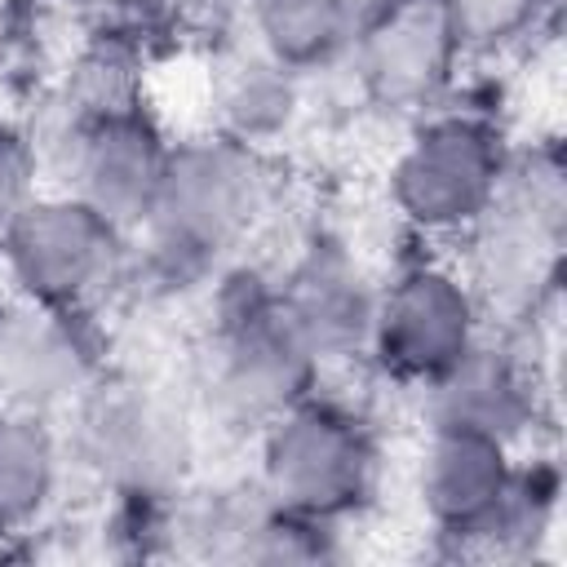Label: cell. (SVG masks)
Masks as SVG:
<instances>
[{"label":"cell","instance_id":"obj_17","mask_svg":"<svg viewBox=\"0 0 567 567\" xmlns=\"http://www.w3.org/2000/svg\"><path fill=\"white\" fill-rule=\"evenodd\" d=\"M217 111L221 133L257 151L297 120V75L261 49L252 58H235L217 80Z\"/></svg>","mask_w":567,"mask_h":567},{"label":"cell","instance_id":"obj_18","mask_svg":"<svg viewBox=\"0 0 567 567\" xmlns=\"http://www.w3.org/2000/svg\"><path fill=\"white\" fill-rule=\"evenodd\" d=\"M558 501H563V474H558L554 456L514 461V478H509L505 505L492 523L487 549L501 558H532L554 536Z\"/></svg>","mask_w":567,"mask_h":567},{"label":"cell","instance_id":"obj_2","mask_svg":"<svg viewBox=\"0 0 567 567\" xmlns=\"http://www.w3.org/2000/svg\"><path fill=\"white\" fill-rule=\"evenodd\" d=\"M266 208L261 155L226 133L173 142L155 208L142 226L146 261L164 284L199 279Z\"/></svg>","mask_w":567,"mask_h":567},{"label":"cell","instance_id":"obj_16","mask_svg":"<svg viewBox=\"0 0 567 567\" xmlns=\"http://www.w3.org/2000/svg\"><path fill=\"white\" fill-rule=\"evenodd\" d=\"M248 18L257 27V49L292 75L332 66L359 35L350 0H252Z\"/></svg>","mask_w":567,"mask_h":567},{"label":"cell","instance_id":"obj_15","mask_svg":"<svg viewBox=\"0 0 567 567\" xmlns=\"http://www.w3.org/2000/svg\"><path fill=\"white\" fill-rule=\"evenodd\" d=\"M62 483V443L44 412L0 403V536L44 518Z\"/></svg>","mask_w":567,"mask_h":567},{"label":"cell","instance_id":"obj_1","mask_svg":"<svg viewBox=\"0 0 567 567\" xmlns=\"http://www.w3.org/2000/svg\"><path fill=\"white\" fill-rule=\"evenodd\" d=\"M319 354L279 306V279L235 266L217 279L208 328V394L235 425L266 430L279 412L319 390Z\"/></svg>","mask_w":567,"mask_h":567},{"label":"cell","instance_id":"obj_14","mask_svg":"<svg viewBox=\"0 0 567 567\" xmlns=\"http://www.w3.org/2000/svg\"><path fill=\"white\" fill-rule=\"evenodd\" d=\"M430 399V425H465L483 430L501 443L527 439V430L540 416V390L532 363L514 346L483 341L434 385H425Z\"/></svg>","mask_w":567,"mask_h":567},{"label":"cell","instance_id":"obj_13","mask_svg":"<svg viewBox=\"0 0 567 567\" xmlns=\"http://www.w3.org/2000/svg\"><path fill=\"white\" fill-rule=\"evenodd\" d=\"M377 284L341 244H310L284 275H279V306L301 341L328 359L368 354L372 315H377Z\"/></svg>","mask_w":567,"mask_h":567},{"label":"cell","instance_id":"obj_19","mask_svg":"<svg viewBox=\"0 0 567 567\" xmlns=\"http://www.w3.org/2000/svg\"><path fill=\"white\" fill-rule=\"evenodd\" d=\"M465 53H501L527 40L554 0H439Z\"/></svg>","mask_w":567,"mask_h":567},{"label":"cell","instance_id":"obj_3","mask_svg":"<svg viewBox=\"0 0 567 567\" xmlns=\"http://www.w3.org/2000/svg\"><path fill=\"white\" fill-rule=\"evenodd\" d=\"M266 496L315 523H350L381 492V443L368 416L319 390L261 430Z\"/></svg>","mask_w":567,"mask_h":567},{"label":"cell","instance_id":"obj_22","mask_svg":"<svg viewBox=\"0 0 567 567\" xmlns=\"http://www.w3.org/2000/svg\"><path fill=\"white\" fill-rule=\"evenodd\" d=\"M190 4L204 9V13H213V18H239V13L252 9V0H190Z\"/></svg>","mask_w":567,"mask_h":567},{"label":"cell","instance_id":"obj_9","mask_svg":"<svg viewBox=\"0 0 567 567\" xmlns=\"http://www.w3.org/2000/svg\"><path fill=\"white\" fill-rule=\"evenodd\" d=\"M168 146L173 142H164L159 124L137 102L84 111L75 115V128H71L66 182L84 204H93L124 235H133L146 226L155 208V195L168 168Z\"/></svg>","mask_w":567,"mask_h":567},{"label":"cell","instance_id":"obj_6","mask_svg":"<svg viewBox=\"0 0 567 567\" xmlns=\"http://www.w3.org/2000/svg\"><path fill=\"white\" fill-rule=\"evenodd\" d=\"M75 447L111 496H164L186 487L195 439L186 412L146 381L97 377L75 399Z\"/></svg>","mask_w":567,"mask_h":567},{"label":"cell","instance_id":"obj_4","mask_svg":"<svg viewBox=\"0 0 567 567\" xmlns=\"http://www.w3.org/2000/svg\"><path fill=\"white\" fill-rule=\"evenodd\" d=\"M478 239L474 275L483 310L505 323H536L563 279V159L558 146L532 151L509 164L505 190L492 213L470 230Z\"/></svg>","mask_w":567,"mask_h":567},{"label":"cell","instance_id":"obj_7","mask_svg":"<svg viewBox=\"0 0 567 567\" xmlns=\"http://www.w3.org/2000/svg\"><path fill=\"white\" fill-rule=\"evenodd\" d=\"M124 230L75 190L35 195L0 239L9 284L22 301L53 310H89L124 279Z\"/></svg>","mask_w":567,"mask_h":567},{"label":"cell","instance_id":"obj_10","mask_svg":"<svg viewBox=\"0 0 567 567\" xmlns=\"http://www.w3.org/2000/svg\"><path fill=\"white\" fill-rule=\"evenodd\" d=\"M350 58L372 106L390 115H421L456 80L465 49L456 44L439 0H412L359 31Z\"/></svg>","mask_w":567,"mask_h":567},{"label":"cell","instance_id":"obj_20","mask_svg":"<svg viewBox=\"0 0 567 567\" xmlns=\"http://www.w3.org/2000/svg\"><path fill=\"white\" fill-rule=\"evenodd\" d=\"M35 177H40L35 142L22 128L0 124V239L13 226V217L40 195L35 190Z\"/></svg>","mask_w":567,"mask_h":567},{"label":"cell","instance_id":"obj_5","mask_svg":"<svg viewBox=\"0 0 567 567\" xmlns=\"http://www.w3.org/2000/svg\"><path fill=\"white\" fill-rule=\"evenodd\" d=\"M509 146L478 111L430 115L390 164V204L421 235H470L505 190Z\"/></svg>","mask_w":567,"mask_h":567},{"label":"cell","instance_id":"obj_8","mask_svg":"<svg viewBox=\"0 0 567 567\" xmlns=\"http://www.w3.org/2000/svg\"><path fill=\"white\" fill-rule=\"evenodd\" d=\"M483 337V306L474 284L443 261L403 266L381 292L372 315L368 354L399 385H434Z\"/></svg>","mask_w":567,"mask_h":567},{"label":"cell","instance_id":"obj_21","mask_svg":"<svg viewBox=\"0 0 567 567\" xmlns=\"http://www.w3.org/2000/svg\"><path fill=\"white\" fill-rule=\"evenodd\" d=\"M102 4L115 9V13H124V18H155V13H164L177 0H102Z\"/></svg>","mask_w":567,"mask_h":567},{"label":"cell","instance_id":"obj_11","mask_svg":"<svg viewBox=\"0 0 567 567\" xmlns=\"http://www.w3.org/2000/svg\"><path fill=\"white\" fill-rule=\"evenodd\" d=\"M97 377L89 310H53L18 297L0 315V403L49 416V408L75 403Z\"/></svg>","mask_w":567,"mask_h":567},{"label":"cell","instance_id":"obj_12","mask_svg":"<svg viewBox=\"0 0 567 567\" xmlns=\"http://www.w3.org/2000/svg\"><path fill=\"white\" fill-rule=\"evenodd\" d=\"M514 478V447L465 425H430L416 470V496L443 540L487 549L492 523Z\"/></svg>","mask_w":567,"mask_h":567}]
</instances>
